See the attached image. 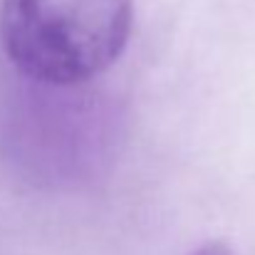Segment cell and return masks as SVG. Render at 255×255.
<instances>
[{"instance_id": "1", "label": "cell", "mask_w": 255, "mask_h": 255, "mask_svg": "<svg viewBox=\"0 0 255 255\" xmlns=\"http://www.w3.org/2000/svg\"><path fill=\"white\" fill-rule=\"evenodd\" d=\"M122 112L102 89L50 85L17 75L0 109L2 156L40 188H80L109 166Z\"/></svg>"}, {"instance_id": "2", "label": "cell", "mask_w": 255, "mask_h": 255, "mask_svg": "<svg viewBox=\"0 0 255 255\" xmlns=\"http://www.w3.org/2000/svg\"><path fill=\"white\" fill-rule=\"evenodd\" d=\"M131 0H2L0 42L17 75L50 85L92 82L124 52Z\"/></svg>"}, {"instance_id": "3", "label": "cell", "mask_w": 255, "mask_h": 255, "mask_svg": "<svg viewBox=\"0 0 255 255\" xmlns=\"http://www.w3.org/2000/svg\"><path fill=\"white\" fill-rule=\"evenodd\" d=\"M186 255H233V253H231V248H228L223 241H208V243H203V246L188 251Z\"/></svg>"}]
</instances>
